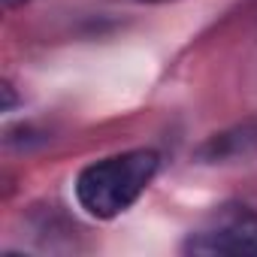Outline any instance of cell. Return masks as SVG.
<instances>
[{
	"label": "cell",
	"instance_id": "1",
	"mask_svg": "<svg viewBox=\"0 0 257 257\" xmlns=\"http://www.w3.org/2000/svg\"><path fill=\"white\" fill-rule=\"evenodd\" d=\"M161 167L158 152L134 149L88 164L76 179V200L91 218H115L131 209Z\"/></svg>",
	"mask_w": 257,
	"mask_h": 257
},
{
	"label": "cell",
	"instance_id": "2",
	"mask_svg": "<svg viewBox=\"0 0 257 257\" xmlns=\"http://www.w3.org/2000/svg\"><path fill=\"white\" fill-rule=\"evenodd\" d=\"M188 254H257V215L224 209L209 227L191 233L182 245Z\"/></svg>",
	"mask_w": 257,
	"mask_h": 257
},
{
	"label": "cell",
	"instance_id": "3",
	"mask_svg": "<svg viewBox=\"0 0 257 257\" xmlns=\"http://www.w3.org/2000/svg\"><path fill=\"white\" fill-rule=\"evenodd\" d=\"M19 4H25V0H4V7H10V10H13V7H19Z\"/></svg>",
	"mask_w": 257,
	"mask_h": 257
},
{
	"label": "cell",
	"instance_id": "4",
	"mask_svg": "<svg viewBox=\"0 0 257 257\" xmlns=\"http://www.w3.org/2000/svg\"><path fill=\"white\" fill-rule=\"evenodd\" d=\"M146 4H164V0H146Z\"/></svg>",
	"mask_w": 257,
	"mask_h": 257
}]
</instances>
